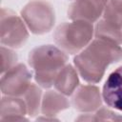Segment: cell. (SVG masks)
<instances>
[{
    "mask_svg": "<svg viewBox=\"0 0 122 122\" xmlns=\"http://www.w3.org/2000/svg\"><path fill=\"white\" fill-rule=\"evenodd\" d=\"M122 60V48L119 45L100 38H93L80 52L75 54L73 65L84 81L99 83L107 68Z\"/></svg>",
    "mask_w": 122,
    "mask_h": 122,
    "instance_id": "6da1fadb",
    "label": "cell"
},
{
    "mask_svg": "<svg viewBox=\"0 0 122 122\" xmlns=\"http://www.w3.org/2000/svg\"><path fill=\"white\" fill-rule=\"evenodd\" d=\"M69 56L57 46L41 45L32 49L28 56V63L33 71V77L41 88L50 89L63 67L68 64Z\"/></svg>",
    "mask_w": 122,
    "mask_h": 122,
    "instance_id": "7a4b0ae2",
    "label": "cell"
},
{
    "mask_svg": "<svg viewBox=\"0 0 122 122\" xmlns=\"http://www.w3.org/2000/svg\"><path fill=\"white\" fill-rule=\"evenodd\" d=\"M93 37L94 26L83 20L63 22L53 32L54 43L67 54H77L90 44Z\"/></svg>",
    "mask_w": 122,
    "mask_h": 122,
    "instance_id": "3957f363",
    "label": "cell"
},
{
    "mask_svg": "<svg viewBox=\"0 0 122 122\" xmlns=\"http://www.w3.org/2000/svg\"><path fill=\"white\" fill-rule=\"evenodd\" d=\"M20 16L29 30L37 35L50 32L55 24V12L52 5L46 0H31L21 10Z\"/></svg>",
    "mask_w": 122,
    "mask_h": 122,
    "instance_id": "277c9868",
    "label": "cell"
},
{
    "mask_svg": "<svg viewBox=\"0 0 122 122\" xmlns=\"http://www.w3.org/2000/svg\"><path fill=\"white\" fill-rule=\"evenodd\" d=\"M29 38V29L21 16L10 9L2 8L0 14V43L3 46L19 49Z\"/></svg>",
    "mask_w": 122,
    "mask_h": 122,
    "instance_id": "5b68a950",
    "label": "cell"
},
{
    "mask_svg": "<svg viewBox=\"0 0 122 122\" xmlns=\"http://www.w3.org/2000/svg\"><path fill=\"white\" fill-rule=\"evenodd\" d=\"M32 72L24 63H18L1 74L0 89L3 95L23 96L31 84Z\"/></svg>",
    "mask_w": 122,
    "mask_h": 122,
    "instance_id": "8992f818",
    "label": "cell"
},
{
    "mask_svg": "<svg viewBox=\"0 0 122 122\" xmlns=\"http://www.w3.org/2000/svg\"><path fill=\"white\" fill-rule=\"evenodd\" d=\"M103 102L102 92L94 84L79 86L71 96V106L79 112L89 113L97 111Z\"/></svg>",
    "mask_w": 122,
    "mask_h": 122,
    "instance_id": "52a82bcc",
    "label": "cell"
},
{
    "mask_svg": "<svg viewBox=\"0 0 122 122\" xmlns=\"http://www.w3.org/2000/svg\"><path fill=\"white\" fill-rule=\"evenodd\" d=\"M108 2L109 0H74L68 8V18L93 24L102 17Z\"/></svg>",
    "mask_w": 122,
    "mask_h": 122,
    "instance_id": "ba28073f",
    "label": "cell"
},
{
    "mask_svg": "<svg viewBox=\"0 0 122 122\" xmlns=\"http://www.w3.org/2000/svg\"><path fill=\"white\" fill-rule=\"evenodd\" d=\"M102 97L108 107L122 112V66L108 76L103 85Z\"/></svg>",
    "mask_w": 122,
    "mask_h": 122,
    "instance_id": "9c48e42d",
    "label": "cell"
},
{
    "mask_svg": "<svg viewBox=\"0 0 122 122\" xmlns=\"http://www.w3.org/2000/svg\"><path fill=\"white\" fill-rule=\"evenodd\" d=\"M26 103L21 96L3 95L0 103L1 121H23L28 120Z\"/></svg>",
    "mask_w": 122,
    "mask_h": 122,
    "instance_id": "30bf717a",
    "label": "cell"
},
{
    "mask_svg": "<svg viewBox=\"0 0 122 122\" xmlns=\"http://www.w3.org/2000/svg\"><path fill=\"white\" fill-rule=\"evenodd\" d=\"M79 84V73L77 70L71 64H66L57 74L53 86L62 94L71 96L80 86Z\"/></svg>",
    "mask_w": 122,
    "mask_h": 122,
    "instance_id": "8fae6325",
    "label": "cell"
},
{
    "mask_svg": "<svg viewBox=\"0 0 122 122\" xmlns=\"http://www.w3.org/2000/svg\"><path fill=\"white\" fill-rule=\"evenodd\" d=\"M70 102L66 95L58 91L48 90L44 92L41 104V113L44 116L54 117L59 112L70 108Z\"/></svg>",
    "mask_w": 122,
    "mask_h": 122,
    "instance_id": "7c38bea8",
    "label": "cell"
},
{
    "mask_svg": "<svg viewBox=\"0 0 122 122\" xmlns=\"http://www.w3.org/2000/svg\"><path fill=\"white\" fill-rule=\"evenodd\" d=\"M94 37L120 46L122 44V29H119L101 18L94 26Z\"/></svg>",
    "mask_w": 122,
    "mask_h": 122,
    "instance_id": "4fadbf2b",
    "label": "cell"
},
{
    "mask_svg": "<svg viewBox=\"0 0 122 122\" xmlns=\"http://www.w3.org/2000/svg\"><path fill=\"white\" fill-rule=\"evenodd\" d=\"M22 97L27 106L28 115L30 117L37 116L39 112H41V104L43 97L41 87L38 84L31 83Z\"/></svg>",
    "mask_w": 122,
    "mask_h": 122,
    "instance_id": "5bb4252c",
    "label": "cell"
},
{
    "mask_svg": "<svg viewBox=\"0 0 122 122\" xmlns=\"http://www.w3.org/2000/svg\"><path fill=\"white\" fill-rule=\"evenodd\" d=\"M102 18L108 23L122 29V2L117 0H109Z\"/></svg>",
    "mask_w": 122,
    "mask_h": 122,
    "instance_id": "9a60e30c",
    "label": "cell"
},
{
    "mask_svg": "<svg viewBox=\"0 0 122 122\" xmlns=\"http://www.w3.org/2000/svg\"><path fill=\"white\" fill-rule=\"evenodd\" d=\"M13 50L1 45V74L18 64L17 53Z\"/></svg>",
    "mask_w": 122,
    "mask_h": 122,
    "instance_id": "2e32d148",
    "label": "cell"
},
{
    "mask_svg": "<svg viewBox=\"0 0 122 122\" xmlns=\"http://www.w3.org/2000/svg\"><path fill=\"white\" fill-rule=\"evenodd\" d=\"M93 115L94 121H122V115L111 110L110 107L101 106L94 112Z\"/></svg>",
    "mask_w": 122,
    "mask_h": 122,
    "instance_id": "e0dca14e",
    "label": "cell"
},
{
    "mask_svg": "<svg viewBox=\"0 0 122 122\" xmlns=\"http://www.w3.org/2000/svg\"><path fill=\"white\" fill-rule=\"evenodd\" d=\"M117 1H121V2H122V0H117Z\"/></svg>",
    "mask_w": 122,
    "mask_h": 122,
    "instance_id": "ac0fdd59",
    "label": "cell"
},
{
    "mask_svg": "<svg viewBox=\"0 0 122 122\" xmlns=\"http://www.w3.org/2000/svg\"><path fill=\"white\" fill-rule=\"evenodd\" d=\"M73 1H74V0H73Z\"/></svg>",
    "mask_w": 122,
    "mask_h": 122,
    "instance_id": "d6986e66",
    "label": "cell"
}]
</instances>
